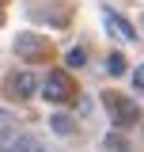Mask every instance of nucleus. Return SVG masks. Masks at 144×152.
Here are the masks:
<instances>
[{
	"label": "nucleus",
	"mask_w": 144,
	"mask_h": 152,
	"mask_svg": "<svg viewBox=\"0 0 144 152\" xmlns=\"http://www.w3.org/2000/svg\"><path fill=\"white\" fill-rule=\"evenodd\" d=\"M15 53L23 57V61H49V57H53V46H49L42 34L23 31V34L15 38Z\"/></svg>",
	"instance_id": "f257e3e1"
},
{
	"label": "nucleus",
	"mask_w": 144,
	"mask_h": 152,
	"mask_svg": "<svg viewBox=\"0 0 144 152\" xmlns=\"http://www.w3.org/2000/svg\"><path fill=\"white\" fill-rule=\"evenodd\" d=\"M42 95L53 99V103L72 99V76H68V72H49L46 80H42Z\"/></svg>",
	"instance_id": "f03ea898"
},
{
	"label": "nucleus",
	"mask_w": 144,
	"mask_h": 152,
	"mask_svg": "<svg viewBox=\"0 0 144 152\" xmlns=\"http://www.w3.org/2000/svg\"><path fill=\"white\" fill-rule=\"evenodd\" d=\"M106 110H110V118H114L118 126H133V122L140 118L137 103H133V99H121V95H106Z\"/></svg>",
	"instance_id": "7ed1b4c3"
},
{
	"label": "nucleus",
	"mask_w": 144,
	"mask_h": 152,
	"mask_svg": "<svg viewBox=\"0 0 144 152\" xmlns=\"http://www.w3.org/2000/svg\"><path fill=\"white\" fill-rule=\"evenodd\" d=\"M34 88H38V80H34L31 72H12L4 91L12 95V99H31V95H34Z\"/></svg>",
	"instance_id": "20e7f679"
},
{
	"label": "nucleus",
	"mask_w": 144,
	"mask_h": 152,
	"mask_svg": "<svg viewBox=\"0 0 144 152\" xmlns=\"http://www.w3.org/2000/svg\"><path fill=\"white\" fill-rule=\"evenodd\" d=\"M103 19H106V27L121 38V42H137V31H133V23H129L125 15H118L114 8H106V12H103Z\"/></svg>",
	"instance_id": "39448f33"
},
{
	"label": "nucleus",
	"mask_w": 144,
	"mask_h": 152,
	"mask_svg": "<svg viewBox=\"0 0 144 152\" xmlns=\"http://www.w3.org/2000/svg\"><path fill=\"white\" fill-rule=\"evenodd\" d=\"M49 126H53V133H61V137H72V133H76V126H72L68 114H53V118H49Z\"/></svg>",
	"instance_id": "423d86ee"
},
{
	"label": "nucleus",
	"mask_w": 144,
	"mask_h": 152,
	"mask_svg": "<svg viewBox=\"0 0 144 152\" xmlns=\"http://www.w3.org/2000/svg\"><path fill=\"white\" fill-rule=\"evenodd\" d=\"M65 61H68V69H84V65H87V53H84V46H72Z\"/></svg>",
	"instance_id": "0eeeda50"
},
{
	"label": "nucleus",
	"mask_w": 144,
	"mask_h": 152,
	"mask_svg": "<svg viewBox=\"0 0 144 152\" xmlns=\"http://www.w3.org/2000/svg\"><path fill=\"white\" fill-rule=\"evenodd\" d=\"M103 148L106 152H129V145L118 137V133H106V137H103Z\"/></svg>",
	"instance_id": "6e6552de"
},
{
	"label": "nucleus",
	"mask_w": 144,
	"mask_h": 152,
	"mask_svg": "<svg viewBox=\"0 0 144 152\" xmlns=\"http://www.w3.org/2000/svg\"><path fill=\"white\" fill-rule=\"evenodd\" d=\"M106 72L110 76H121V72H125V57H121V53H110L106 57Z\"/></svg>",
	"instance_id": "1a4fd4ad"
},
{
	"label": "nucleus",
	"mask_w": 144,
	"mask_h": 152,
	"mask_svg": "<svg viewBox=\"0 0 144 152\" xmlns=\"http://www.w3.org/2000/svg\"><path fill=\"white\" fill-rule=\"evenodd\" d=\"M133 84L144 91V65H137V69H133Z\"/></svg>",
	"instance_id": "9d476101"
},
{
	"label": "nucleus",
	"mask_w": 144,
	"mask_h": 152,
	"mask_svg": "<svg viewBox=\"0 0 144 152\" xmlns=\"http://www.w3.org/2000/svg\"><path fill=\"white\" fill-rule=\"evenodd\" d=\"M4 126H12V114L8 110H0V129H4Z\"/></svg>",
	"instance_id": "9b49d317"
},
{
	"label": "nucleus",
	"mask_w": 144,
	"mask_h": 152,
	"mask_svg": "<svg viewBox=\"0 0 144 152\" xmlns=\"http://www.w3.org/2000/svg\"><path fill=\"white\" fill-rule=\"evenodd\" d=\"M140 27H144V15H140Z\"/></svg>",
	"instance_id": "f8f14e48"
}]
</instances>
